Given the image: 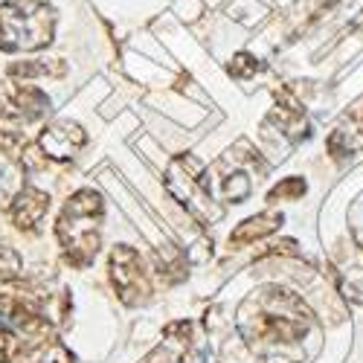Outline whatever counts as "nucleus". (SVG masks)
<instances>
[{
	"label": "nucleus",
	"mask_w": 363,
	"mask_h": 363,
	"mask_svg": "<svg viewBox=\"0 0 363 363\" xmlns=\"http://www.w3.org/2000/svg\"><path fill=\"white\" fill-rule=\"evenodd\" d=\"M26 352L23 340L15 335L12 328H0V363H15Z\"/></svg>",
	"instance_id": "obj_12"
},
{
	"label": "nucleus",
	"mask_w": 363,
	"mask_h": 363,
	"mask_svg": "<svg viewBox=\"0 0 363 363\" xmlns=\"http://www.w3.org/2000/svg\"><path fill=\"white\" fill-rule=\"evenodd\" d=\"M155 262H157L160 277H166L169 282H180V279L186 277V262H184V253H180L174 245H163V247L155 253Z\"/></svg>",
	"instance_id": "obj_10"
},
{
	"label": "nucleus",
	"mask_w": 363,
	"mask_h": 363,
	"mask_svg": "<svg viewBox=\"0 0 363 363\" xmlns=\"http://www.w3.org/2000/svg\"><path fill=\"white\" fill-rule=\"evenodd\" d=\"M224 195H227V201H233V203H241L247 195H250V177L247 174H227V180H224Z\"/></svg>",
	"instance_id": "obj_14"
},
{
	"label": "nucleus",
	"mask_w": 363,
	"mask_h": 363,
	"mask_svg": "<svg viewBox=\"0 0 363 363\" xmlns=\"http://www.w3.org/2000/svg\"><path fill=\"white\" fill-rule=\"evenodd\" d=\"M35 363H76V357H73V352L65 343H55L52 340L50 346H44V354Z\"/></svg>",
	"instance_id": "obj_16"
},
{
	"label": "nucleus",
	"mask_w": 363,
	"mask_h": 363,
	"mask_svg": "<svg viewBox=\"0 0 363 363\" xmlns=\"http://www.w3.org/2000/svg\"><path fill=\"white\" fill-rule=\"evenodd\" d=\"M166 192L180 203L186 206V213L201 224V227H209V221L218 218L216 213H209V184L203 177V163L192 155H177L169 169H166Z\"/></svg>",
	"instance_id": "obj_3"
},
{
	"label": "nucleus",
	"mask_w": 363,
	"mask_h": 363,
	"mask_svg": "<svg viewBox=\"0 0 363 363\" xmlns=\"http://www.w3.org/2000/svg\"><path fill=\"white\" fill-rule=\"evenodd\" d=\"M230 76H235V79H250V76H256V70H259V62L250 55V52H238L233 62H230Z\"/></svg>",
	"instance_id": "obj_15"
},
{
	"label": "nucleus",
	"mask_w": 363,
	"mask_h": 363,
	"mask_svg": "<svg viewBox=\"0 0 363 363\" xmlns=\"http://www.w3.org/2000/svg\"><path fill=\"white\" fill-rule=\"evenodd\" d=\"M317 328L314 314L296 294L267 285L256 291L238 311V331L264 363H306V331Z\"/></svg>",
	"instance_id": "obj_1"
},
{
	"label": "nucleus",
	"mask_w": 363,
	"mask_h": 363,
	"mask_svg": "<svg viewBox=\"0 0 363 363\" xmlns=\"http://www.w3.org/2000/svg\"><path fill=\"white\" fill-rule=\"evenodd\" d=\"M84 128L79 123H70V119H55L38 137V148L47 155V160H73L84 148Z\"/></svg>",
	"instance_id": "obj_5"
},
{
	"label": "nucleus",
	"mask_w": 363,
	"mask_h": 363,
	"mask_svg": "<svg viewBox=\"0 0 363 363\" xmlns=\"http://www.w3.org/2000/svg\"><path fill=\"white\" fill-rule=\"evenodd\" d=\"M55 35V12L38 0L0 4V52H35Z\"/></svg>",
	"instance_id": "obj_2"
},
{
	"label": "nucleus",
	"mask_w": 363,
	"mask_h": 363,
	"mask_svg": "<svg viewBox=\"0 0 363 363\" xmlns=\"http://www.w3.org/2000/svg\"><path fill=\"white\" fill-rule=\"evenodd\" d=\"M180 360H184V346L172 349L169 343H163V346H157L155 352H151L143 363H180Z\"/></svg>",
	"instance_id": "obj_17"
},
{
	"label": "nucleus",
	"mask_w": 363,
	"mask_h": 363,
	"mask_svg": "<svg viewBox=\"0 0 363 363\" xmlns=\"http://www.w3.org/2000/svg\"><path fill=\"white\" fill-rule=\"evenodd\" d=\"M9 79L12 82H33V79H58L67 73V65L62 58H29V62H12L9 65Z\"/></svg>",
	"instance_id": "obj_9"
},
{
	"label": "nucleus",
	"mask_w": 363,
	"mask_h": 363,
	"mask_svg": "<svg viewBox=\"0 0 363 363\" xmlns=\"http://www.w3.org/2000/svg\"><path fill=\"white\" fill-rule=\"evenodd\" d=\"M47 213H50V195L38 186H23L15 195V201L9 203V218L23 233L38 230V224L44 221Z\"/></svg>",
	"instance_id": "obj_7"
},
{
	"label": "nucleus",
	"mask_w": 363,
	"mask_h": 363,
	"mask_svg": "<svg viewBox=\"0 0 363 363\" xmlns=\"http://www.w3.org/2000/svg\"><path fill=\"white\" fill-rule=\"evenodd\" d=\"M23 277V259L15 247L9 245H0V282H9L15 285Z\"/></svg>",
	"instance_id": "obj_11"
},
{
	"label": "nucleus",
	"mask_w": 363,
	"mask_h": 363,
	"mask_svg": "<svg viewBox=\"0 0 363 363\" xmlns=\"http://www.w3.org/2000/svg\"><path fill=\"white\" fill-rule=\"evenodd\" d=\"M4 111L23 119V123H38L50 113V96L29 82H9Z\"/></svg>",
	"instance_id": "obj_6"
},
{
	"label": "nucleus",
	"mask_w": 363,
	"mask_h": 363,
	"mask_svg": "<svg viewBox=\"0 0 363 363\" xmlns=\"http://www.w3.org/2000/svg\"><path fill=\"white\" fill-rule=\"evenodd\" d=\"M282 213H259V216H250L247 221H241L233 233H230V245L233 247H245V245H253V241L270 235L274 230L282 227Z\"/></svg>",
	"instance_id": "obj_8"
},
{
	"label": "nucleus",
	"mask_w": 363,
	"mask_h": 363,
	"mask_svg": "<svg viewBox=\"0 0 363 363\" xmlns=\"http://www.w3.org/2000/svg\"><path fill=\"white\" fill-rule=\"evenodd\" d=\"M111 282L119 294V299L125 302V306H140V302L148 299L151 294V282H148V274L143 267V259L134 247L128 245H116L111 250Z\"/></svg>",
	"instance_id": "obj_4"
},
{
	"label": "nucleus",
	"mask_w": 363,
	"mask_h": 363,
	"mask_svg": "<svg viewBox=\"0 0 363 363\" xmlns=\"http://www.w3.org/2000/svg\"><path fill=\"white\" fill-rule=\"evenodd\" d=\"M299 195H306V180L302 177H285L279 186L270 189L267 201H296Z\"/></svg>",
	"instance_id": "obj_13"
}]
</instances>
